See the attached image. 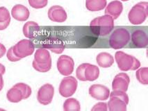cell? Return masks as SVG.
Instances as JSON below:
<instances>
[{"instance_id":"4fadbf2b","label":"cell","mask_w":148,"mask_h":111,"mask_svg":"<svg viewBox=\"0 0 148 111\" xmlns=\"http://www.w3.org/2000/svg\"><path fill=\"white\" fill-rule=\"evenodd\" d=\"M123 11V5L121 1H113L106 5L105 9V15H108L113 18V20H117L121 15Z\"/></svg>"},{"instance_id":"7a4b0ae2","label":"cell","mask_w":148,"mask_h":111,"mask_svg":"<svg viewBox=\"0 0 148 111\" xmlns=\"http://www.w3.org/2000/svg\"><path fill=\"white\" fill-rule=\"evenodd\" d=\"M110 100L107 106L109 111H126L128 105L129 97L126 92L113 90L109 95Z\"/></svg>"},{"instance_id":"7402d4cb","label":"cell","mask_w":148,"mask_h":111,"mask_svg":"<svg viewBox=\"0 0 148 111\" xmlns=\"http://www.w3.org/2000/svg\"><path fill=\"white\" fill-rule=\"evenodd\" d=\"M6 98L11 103H18L23 100V95L20 89L13 86L8 90L6 94Z\"/></svg>"},{"instance_id":"d590c367","label":"cell","mask_w":148,"mask_h":111,"mask_svg":"<svg viewBox=\"0 0 148 111\" xmlns=\"http://www.w3.org/2000/svg\"><path fill=\"white\" fill-rule=\"evenodd\" d=\"M120 1H129V0H120Z\"/></svg>"},{"instance_id":"f546056e","label":"cell","mask_w":148,"mask_h":111,"mask_svg":"<svg viewBox=\"0 0 148 111\" xmlns=\"http://www.w3.org/2000/svg\"><path fill=\"white\" fill-rule=\"evenodd\" d=\"M6 57L8 59V61H11V62H18V61H20L21 59L17 57L15 55L14 52H13V47H10L7 51V53H6Z\"/></svg>"},{"instance_id":"ba28073f","label":"cell","mask_w":148,"mask_h":111,"mask_svg":"<svg viewBox=\"0 0 148 111\" xmlns=\"http://www.w3.org/2000/svg\"><path fill=\"white\" fill-rule=\"evenodd\" d=\"M54 95V88L52 85L46 83L40 87L37 93V100L43 106L51 103Z\"/></svg>"},{"instance_id":"52a82bcc","label":"cell","mask_w":148,"mask_h":111,"mask_svg":"<svg viewBox=\"0 0 148 111\" xmlns=\"http://www.w3.org/2000/svg\"><path fill=\"white\" fill-rule=\"evenodd\" d=\"M13 52L17 57L24 59L32 55L35 50L34 44L30 40H22L13 47Z\"/></svg>"},{"instance_id":"8fae6325","label":"cell","mask_w":148,"mask_h":111,"mask_svg":"<svg viewBox=\"0 0 148 111\" xmlns=\"http://www.w3.org/2000/svg\"><path fill=\"white\" fill-rule=\"evenodd\" d=\"M48 18L51 21L54 22L62 23L66 21L68 18L66 11L62 6L58 5L52 6L48 10Z\"/></svg>"},{"instance_id":"f1b7e54d","label":"cell","mask_w":148,"mask_h":111,"mask_svg":"<svg viewBox=\"0 0 148 111\" xmlns=\"http://www.w3.org/2000/svg\"><path fill=\"white\" fill-rule=\"evenodd\" d=\"M11 20V15L8 10L6 7H0V22H4Z\"/></svg>"},{"instance_id":"83f0119b","label":"cell","mask_w":148,"mask_h":111,"mask_svg":"<svg viewBox=\"0 0 148 111\" xmlns=\"http://www.w3.org/2000/svg\"><path fill=\"white\" fill-rule=\"evenodd\" d=\"M28 1L29 5L36 9L45 8L48 3V0H28Z\"/></svg>"},{"instance_id":"1f68e13d","label":"cell","mask_w":148,"mask_h":111,"mask_svg":"<svg viewBox=\"0 0 148 111\" xmlns=\"http://www.w3.org/2000/svg\"><path fill=\"white\" fill-rule=\"evenodd\" d=\"M10 22H11V20H8L7 21L4 22H0V31H3L6 29L9 26Z\"/></svg>"},{"instance_id":"484cf974","label":"cell","mask_w":148,"mask_h":111,"mask_svg":"<svg viewBox=\"0 0 148 111\" xmlns=\"http://www.w3.org/2000/svg\"><path fill=\"white\" fill-rule=\"evenodd\" d=\"M32 65H33V67H34V69L37 72H38L45 73V72H49L51 69V62L47 63V64L40 65V64H38V63L34 60V61H33L32 63Z\"/></svg>"},{"instance_id":"8992f818","label":"cell","mask_w":148,"mask_h":111,"mask_svg":"<svg viewBox=\"0 0 148 111\" xmlns=\"http://www.w3.org/2000/svg\"><path fill=\"white\" fill-rule=\"evenodd\" d=\"M77 86H78V82L76 78L74 76H67L66 77L62 79L58 91L62 97L68 98L72 96L75 93Z\"/></svg>"},{"instance_id":"603a6c76","label":"cell","mask_w":148,"mask_h":111,"mask_svg":"<svg viewBox=\"0 0 148 111\" xmlns=\"http://www.w3.org/2000/svg\"><path fill=\"white\" fill-rule=\"evenodd\" d=\"M81 105L79 101L75 98H69L63 104L64 111H80Z\"/></svg>"},{"instance_id":"4dcf8cb0","label":"cell","mask_w":148,"mask_h":111,"mask_svg":"<svg viewBox=\"0 0 148 111\" xmlns=\"http://www.w3.org/2000/svg\"><path fill=\"white\" fill-rule=\"evenodd\" d=\"M92 111H107L108 106L107 104L104 102H99L96 104L91 109Z\"/></svg>"},{"instance_id":"6da1fadb","label":"cell","mask_w":148,"mask_h":111,"mask_svg":"<svg viewBox=\"0 0 148 111\" xmlns=\"http://www.w3.org/2000/svg\"><path fill=\"white\" fill-rule=\"evenodd\" d=\"M90 29L95 35L105 36L111 32L114 27V20L108 15L97 17L90 22Z\"/></svg>"},{"instance_id":"3957f363","label":"cell","mask_w":148,"mask_h":111,"mask_svg":"<svg viewBox=\"0 0 148 111\" xmlns=\"http://www.w3.org/2000/svg\"><path fill=\"white\" fill-rule=\"evenodd\" d=\"M115 59L118 68L123 72L136 70L140 67V61L136 58L121 51L115 54Z\"/></svg>"},{"instance_id":"e0dca14e","label":"cell","mask_w":148,"mask_h":111,"mask_svg":"<svg viewBox=\"0 0 148 111\" xmlns=\"http://www.w3.org/2000/svg\"><path fill=\"white\" fill-rule=\"evenodd\" d=\"M96 61L98 65L102 68H108L114 63V59L111 54L107 52H101L97 56Z\"/></svg>"},{"instance_id":"44dd1931","label":"cell","mask_w":148,"mask_h":111,"mask_svg":"<svg viewBox=\"0 0 148 111\" xmlns=\"http://www.w3.org/2000/svg\"><path fill=\"white\" fill-rule=\"evenodd\" d=\"M99 76V69L95 65L88 63L85 69V77L88 81H94L97 80Z\"/></svg>"},{"instance_id":"277c9868","label":"cell","mask_w":148,"mask_h":111,"mask_svg":"<svg viewBox=\"0 0 148 111\" xmlns=\"http://www.w3.org/2000/svg\"><path fill=\"white\" fill-rule=\"evenodd\" d=\"M148 16V3L141 1L132 8L128 14L129 20L132 25H139L147 20Z\"/></svg>"},{"instance_id":"836d02e7","label":"cell","mask_w":148,"mask_h":111,"mask_svg":"<svg viewBox=\"0 0 148 111\" xmlns=\"http://www.w3.org/2000/svg\"><path fill=\"white\" fill-rule=\"evenodd\" d=\"M4 87V79H3V74H1L0 73V92L1 91V90L3 89Z\"/></svg>"},{"instance_id":"9c48e42d","label":"cell","mask_w":148,"mask_h":111,"mask_svg":"<svg viewBox=\"0 0 148 111\" xmlns=\"http://www.w3.org/2000/svg\"><path fill=\"white\" fill-rule=\"evenodd\" d=\"M58 71L63 76H70L72 74L75 67L74 60L70 56L67 55H62L58 59L57 61Z\"/></svg>"},{"instance_id":"e575fe53","label":"cell","mask_w":148,"mask_h":111,"mask_svg":"<svg viewBox=\"0 0 148 111\" xmlns=\"http://www.w3.org/2000/svg\"><path fill=\"white\" fill-rule=\"evenodd\" d=\"M5 72H6V68H5L4 65L0 63V73L1 74H4Z\"/></svg>"},{"instance_id":"ac0fdd59","label":"cell","mask_w":148,"mask_h":111,"mask_svg":"<svg viewBox=\"0 0 148 111\" xmlns=\"http://www.w3.org/2000/svg\"><path fill=\"white\" fill-rule=\"evenodd\" d=\"M39 29V25L35 22L29 21L26 22L24 25L22 31L24 35L29 39L34 38L37 35Z\"/></svg>"},{"instance_id":"d4e9b609","label":"cell","mask_w":148,"mask_h":111,"mask_svg":"<svg viewBox=\"0 0 148 111\" xmlns=\"http://www.w3.org/2000/svg\"><path fill=\"white\" fill-rule=\"evenodd\" d=\"M14 87H16L20 89V90L22 91V95H23V99H28L29 97L31 96L32 93V90L31 87L29 86V85L26 84V83H16L14 85Z\"/></svg>"},{"instance_id":"9a60e30c","label":"cell","mask_w":148,"mask_h":111,"mask_svg":"<svg viewBox=\"0 0 148 111\" xmlns=\"http://www.w3.org/2000/svg\"><path fill=\"white\" fill-rule=\"evenodd\" d=\"M132 40L137 48H145L148 45L147 34L143 30L134 31L132 35Z\"/></svg>"},{"instance_id":"5b68a950","label":"cell","mask_w":148,"mask_h":111,"mask_svg":"<svg viewBox=\"0 0 148 111\" xmlns=\"http://www.w3.org/2000/svg\"><path fill=\"white\" fill-rule=\"evenodd\" d=\"M130 41V33L124 28H118L113 31L109 38V45L114 49L125 47Z\"/></svg>"},{"instance_id":"5bb4252c","label":"cell","mask_w":148,"mask_h":111,"mask_svg":"<svg viewBox=\"0 0 148 111\" xmlns=\"http://www.w3.org/2000/svg\"><path fill=\"white\" fill-rule=\"evenodd\" d=\"M11 15L15 20L19 22H25L29 19L30 12L24 5L17 4L12 8Z\"/></svg>"},{"instance_id":"7c38bea8","label":"cell","mask_w":148,"mask_h":111,"mask_svg":"<svg viewBox=\"0 0 148 111\" xmlns=\"http://www.w3.org/2000/svg\"><path fill=\"white\" fill-rule=\"evenodd\" d=\"M130 83L129 75L125 72L119 73L115 76L112 82V88L113 90H120L127 92L128 90Z\"/></svg>"},{"instance_id":"d6a6232c","label":"cell","mask_w":148,"mask_h":111,"mask_svg":"<svg viewBox=\"0 0 148 111\" xmlns=\"http://www.w3.org/2000/svg\"><path fill=\"white\" fill-rule=\"evenodd\" d=\"M6 52V49L3 44H0V59L5 55Z\"/></svg>"},{"instance_id":"ffe728a7","label":"cell","mask_w":148,"mask_h":111,"mask_svg":"<svg viewBox=\"0 0 148 111\" xmlns=\"http://www.w3.org/2000/svg\"><path fill=\"white\" fill-rule=\"evenodd\" d=\"M106 0H86V7L92 12L101 11L106 8Z\"/></svg>"},{"instance_id":"8d00e7d4","label":"cell","mask_w":148,"mask_h":111,"mask_svg":"<svg viewBox=\"0 0 148 111\" xmlns=\"http://www.w3.org/2000/svg\"><path fill=\"white\" fill-rule=\"evenodd\" d=\"M0 44H1V42H0Z\"/></svg>"},{"instance_id":"2e32d148","label":"cell","mask_w":148,"mask_h":111,"mask_svg":"<svg viewBox=\"0 0 148 111\" xmlns=\"http://www.w3.org/2000/svg\"><path fill=\"white\" fill-rule=\"evenodd\" d=\"M44 48L49 49L51 52L56 54H61L65 49V45L63 42L58 39L51 38L49 39L43 44Z\"/></svg>"},{"instance_id":"cb8c5ba5","label":"cell","mask_w":148,"mask_h":111,"mask_svg":"<svg viewBox=\"0 0 148 111\" xmlns=\"http://www.w3.org/2000/svg\"><path fill=\"white\" fill-rule=\"evenodd\" d=\"M137 80L143 85L148 84V67H139L136 72Z\"/></svg>"},{"instance_id":"4316f807","label":"cell","mask_w":148,"mask_h":111,"mask_svg":"<svg viewBox=\"0 0 148 111\" xmlns=\"http://www.w3.org/2000/svg\"><path fill=\"white\" fill-rule=\"evenodd\" d=\"M88 63H82L77 67L76 70L77 78L81 81H86L85 77V69Z\"/></svg>"},{"instance_id":"30bf717a","label":"cell","mask_w":148,"mask_h":111,"mask_svg":"<svg viewBox=\"0 0 148 111\" xmlns=\"http://www.w3.org/2000/svg\"><path fill=\"white\" fill-rule=\"evenodd\" d=\"M89 95L98 101H105L109 98L110 90L107 87L101 84H93L89 88Z\"/></svg>"},{"instance_id":"d6986e66","label":"cell","mask_w":148,"mask_h":111,"mask_svg":"<svg viewBox=\"0 0 148 111\" xmlns=\"http://www.w3.org/2000/svg\"><path fill=\"white\" fill-rule=\"evenodd\" d=\"M34 61L38 64H47L51 61L50 53L45 48L37 49L34 54Z\"/></svg>"}]
</instances>
